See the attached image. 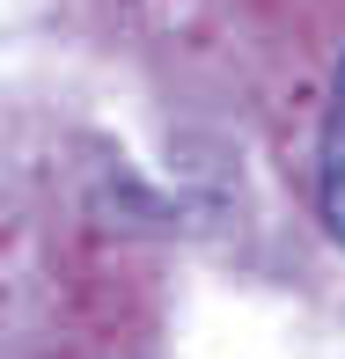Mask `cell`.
Returning <instances> with one entry per match:
<instances>
[{
  "label": "cell",
  "instance_id": "obj_1",
  "mask_svg": "<svg viewBox=\"0 0 345 359\" xmlns=\"http://www.w3.org/2000/svg\"><path fill=\"white\" fill-rule=\"evenodd\" d=\"M323 220L345 242V88H338V110H331V140H323Z\"/></svg>",
  "mask_w": 345,
  "mask_h": 359
}]
</instances>
